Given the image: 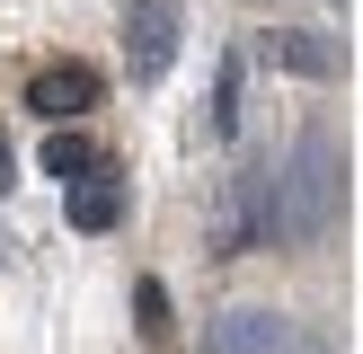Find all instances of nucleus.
<instances>
[{
  "mask_svg": "<svg viewBox=\"0 0 363 354\" xmlns=\"http://www.w3.org/2000/svg\"><path fill=\"white\" fill-rule=\"evenodd\" d=\"M337 204H346L337 142H328V133H301V142H293V169L275 177V230H284V239H328Z\"/></svg>",
  "mask_w": 363,
  "mask_h": 354,
  "instance_id": "obj_1",
  "label": "nucleus"
},
{
  "mask_svg": "<svg viewBox=\"0 0 363 354\" xmlns=\"http://www.w3.org/2000/svg\"><path fill=\"white\" fill-rule=\"evenodd\" d=\"M257 239H275V186L266 177H230L222 212H213V257H248Z\"/></svg>",
  "mask_w": 363,
  "mask_h": 354,
  "instance_id": "obj_2",
  "label": "nucleus"
},
{
  "mask_svg": "<svg viewBox=\"0 0 363 354\" xmlns=\"http://www.w3.org/2000/svg\"><path fill=\"white\" fill-rule=\"evenodd\" d=\"M124 62H133V80H160V71L177 62V9L169 0H133V18H124Z\"/></svg>",
  "mask_w": 363,
  "mask_h": 354,
  "instance_id": "obj_3",
  "label": "nucleus"
},
{
  "mask_svg": "<svg viewBox=\"0 0 363 354\" xmlns=\"http://www.w3.org/2000/svg\"><path fill=\"white\" fill-rule=\"evenodd\" d=\"M27 106H35L45 124H80L89 106H98V71H89V62H53V71H35Z\"/></svg>",
  "mask_w": 363,
  "mask_h": 354,
  "instance_id": "obj_4",
  "label": "nucleus"
},
{
  "mask_svg": "<svg viewBox=\"0 0 363 354\" xmlns=\"http://www.w3.org/2000/svg\"><path fill=\"white\" fill-rule=\"evenodd\" d=\"M204 354H293V328L275 310H222L204 328Z\"/></svg>",
  "mask_w": 363,
  "mask_h": 354,
  "instance_id": "obj_5",
  "label": "nucleus"
},
{
  "mask_svg": "<svg viewBox=\"0 0 363 354\" xmlns=\"http://www.w3.org/2000/svg\"><path fill=\"white\" fill-rule=\"evenodd\" d=\"M248 53H257L266 71H301V80H328V71H337V45L311 35V27H275V35H257Z\"/></svg>",
  "mask_w": 363,
  "mask_h": 354,
  "instance_id": "obj_6",
  "label": "nucleus"
},
{
  "mask_svg": "<svg viewBox=\"0 0 363 354\" xmlns=\"http://www.w3.org/2000/svg\"><path fill=\"white\" fill-rule=\"evenodd\" d=\"M116 212H124V186L116 177H71V230H116Z\"/></svg>",
  "mask_w": 363,
  "mask_h": 354,
  "instance_id": "obj_7",
  "label": "nucleus"
},
{
  "mask_svg": "<svg viewBox=\"0 0 363 354\" xmlns=\"http://www.w3.org/2000/svg\"><path fill=\"white\" fill-rule=\"evenodd\" d=\"M89 169H98V151H89V133H71V124H53V142H45V177H62V186H71V177H89Z\"/></svg>",
  "mask_w": 363,
  "mask_h": 354,
  "instance_id": "obj_8",
  "label": "nucleus"
},
{
  "mask_svg": "<svg viewBox=\"0 0 363 354\" xmlns=\"http://www.w3.org/2000/svg\"><path fill=\"white\" fill-rule=\"evenodd\" d=\"M213 133H240V53H230V62H222V80H213Z\"/></svg>",
  "mask_w": 363,
  "mask_h": 354,
  "instance_id": "obj_9",
  "label": "nucleus"
},
{
  "mask_svg": "<svg viewBox=\"0 0 363 354\" xmlns=\"http://www.w3.org/2000/svg\"><path fill=\"white\" fill-rule=\"evenodd\" d=\"M133 301H142V328H151V336H169V292H160V283H142Z\"/></svg>",
  "mask_w": 363,
  "mask_h": 354,
  "instance_id": "obj_10",
  "label": "nucleus"
},
{
  "mask_svg": "<svg viewBox=\"0 0 363 354\" xmlns=\"http://www.w3.org/2000/svg\"><path fill=\"white\" fill-rule=\"evenodd\" d=\"M9 186H18V177H9V142H0V195H9Z\"/></svg>",
  "mask_w": 363,
  "mask_h": 354,
  "instance_id": "obj_11",
  "label": "nucleus"
}]
</instances>
